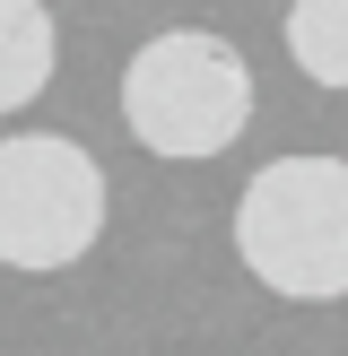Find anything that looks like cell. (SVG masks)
I'll use <instances>...</instances> for the list:
<instances>
[{
  "mask_svg": "<svg viewBox=\"0 0 348 356\" xmlns=\"http://www.w3.org/2000/svg\"><path fill=\"white\" fill-rule=\"evenodd\" d=\"M235 252L296 305L348 296V156H278L235 200Z\"/></svg>",
  "mask_w": 348,
  "mask_h": 356,
  "instance_id": "cell-1",
  "label": "cell"
},
{
  "mask_svg": "<svg viewBox=\"0 0 348 356\" xmlns=\"http://www.w3.org/2000/svg\"><path fill=\"white\" fill-rule=\"evenodd\" d=\"M122 122L148 156H218L253 122V70L226 35L174 26L131 52L122 70Z\"/></svg>",
  "mask_w": 348,
  "mask_h": 356,
  "instance_id": "cell-2",
  "label": "cell"
},
{
  "mask_svg": "<svg viewBox=\"0 0 348 356\" xmlns=\"http://www.w3.org/2000/svg\"><path fill=\"white\" fill-rule=\"evenodd\" d=\"M104 235V165L61 131L0 139V270H70Z\"/></svg>",
  "mask_w": 348,
  "mask_h": 356,
  "instance_id": "cell-3",
  "label": "cell"
},
{
  "mask_svg": "<svg viewBox=\"0 0 348 356\" xmlns=\"http://www.w3.org/2000/svg\"><path fill=\"white\" fill-rule=\"evenodd\" d=\"M52 79V9L44 0H0V113L35 104Z\"/></svg>",
  "mask_w": 348,
  "mask_h": 356,
  "instance_id": "cell-4",
  "label": "cell"
},
{
  "mask_svg": "<svg viewBox=\"0 0 348 356\" xmlns=\"http://www.w3.org/2000/svg\"><path fill=\"white\" fill-rule=\"evenodd\" d=\"M287 61L313 87H348V0H296L287 9Z\"/></svg>",
  "mask_w": 348,
  "mask_h": 356,
  "instance_id": "cell-5",
  "label": "cell"
}]
</instances>
